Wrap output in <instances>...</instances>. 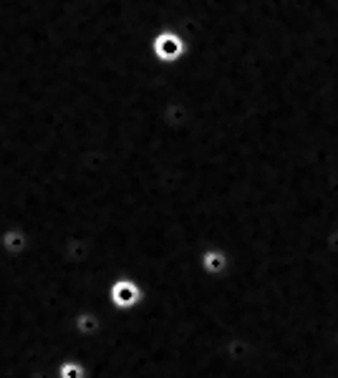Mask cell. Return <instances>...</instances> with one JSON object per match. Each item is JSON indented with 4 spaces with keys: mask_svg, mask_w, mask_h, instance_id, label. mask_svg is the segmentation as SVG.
<instances>
[{
    "mask_svg": "<svg viewBox=\"0 0 338 378\" xmlns=\"http://www.w3.org/2000/svg\"><path fill=\"white\" fill-rule=\"evenodd\" d=\"M336 343H338V335H336Z\"/></svg>",
    "mask_w": 338,
    "mask_h": 378,
    "instance_id": "obj_1",
    "label": "cell"
}]
</instances>
